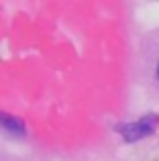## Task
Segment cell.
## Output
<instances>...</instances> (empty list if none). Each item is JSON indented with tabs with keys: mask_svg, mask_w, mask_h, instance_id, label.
<instances>
[{
	"mask_svg": "<svg viewBox=\"0 0 159 161\" xmlns=\"http://www.w3.org/2000/svg\"><path fill=\"white\" fill-rule=\"evenodd\" d=\"M157 79H159V64H157Z\"/></svg>",
	"mask_w": 159,
	"mask_h": 161,
	"instance_id": "obj_3",
	"label": "cell"
},
{
	"mask_svg": "<svg viewBox=\"0 0 159 161\" xmlns=\"http://www.w3.org/2000/svg\"><path fill=\"white\" fill-rule=\"evenodd\" d=\"M2 125H4V129H6L8 133H12V135H24L26 133L22 121L16 119V117H10V115H2Z\"/></svg>",
	"mask_w": 159,
	"mask_h": 161,
	"instance_id": "obj_2",
	"label": "cell"
},
{
	"mask_svg": "<svg viewBox=\"0 0 159 161\" xmlns=\"http://www.w3.org/2000/svg\"><path fill=\"white\" fill-rule=\"evenodd\" d=\"M157 117L155 115H147L145 119H139L137 123H129V125H121L117 131L123 135V139L125 141H137V139H143L147 137V135H151L153 131L157 127Z\"/></svg>",
	"mask_w": 159,
	"mask_h": 161,
	"instance_id": "obj_1",
	"label": "cell"
}]
</instances>
